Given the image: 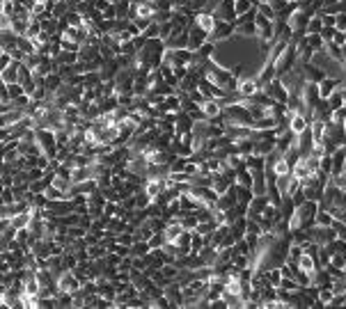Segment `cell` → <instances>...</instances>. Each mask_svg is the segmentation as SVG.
I'll return each instance as SVG.
<instances>
[{
    "instance_id": "obj_3",
    "label": "cell",
    "mask_w": 346,
    "mask_h": 309,
    "mask_svg": "<svg viewBox=\"0 0 346 309\" xmlns=\"http://www.w3.org/2000/svg\"><path fill=\"white\" fill-rule=\"evenodd\" d=\"M234 30H236L234 21H222V19H218V21H216V28H213V33L209 35V39L222 42V39L232 37V35H234Z\"/></svg>"
},
{
    "instance_id": "obj_6",
    "label": "cell",
    "mask_w": 346,
    "mask_h": 309,
    "mask_svg": "<svg viewBox=\"0 0 346 309\" xmlns=\"http://www.w3.org/2000/svg\"><path fill=\"white\" fill-rule=\"evenodd\" d=\"M316 87H319V97H321V99H328L337 87H339V78H332V76H323V78L316 83Z\"/></svg>"
},
{
    "instance_id": "obj_9",
    "label": "cell",
    "mask_w": 346,
    "mask_h": 309,
    "mask_svg": "<svg viewBox=\"0 0 346 309\" xmlns=\"http://www.w3.org/2000/svg\"><path fill=\"white\" fill-rule=\"evenodd\" d=\"M129 250H131V254H133V257H147L149 250H152V248H149L147 240H135V243L131 245Z\"/></svg>"
},
{
    "instance_id": "obj_2",
    "label": "cell",
    "mask_w": 346,
    "mask_h": 309,
    "mask_svg": "<svg viewBox=\"0 0 346 309\" xmlns=\"http://www.w3.org/2000/svg\"><path fill=\"white\" fill-rule=\"evenodd\" d=\"M262 92V85H259L257 78H241L239 85H236V94L241 99H254Z\"/></svg>"
},
{
    "instance_id": "obj_11",
    "label": "cell",
    "mask_w": 346,
    "mask_h": 309,
    "mask_svg": "<svg viewBox=\"0 0 346 309\" xmlns=\"http://www.w3.org/2000/svg\"><path fill=\"white\" fill-rule=\"evenodd\" d=\"M321 30H323V19L312 14L307 21V35H316V33H321Z\"/></svg>"
},
{
    "instance_id": "obj_4",
    "label": "cell",
    "mask_w": 346,
    "mask_h": 309,
    "mask_svg": "<svg viewBox=\"0 0 346 309\" xmlns=\"http://www.w3.org/2000/svg\"><path fill=\"white\" fill-rule=\"evenodd\" d=\"M33 218H35L33 208H25V211H19L14 218H10V227H12L14 231H19V229H28L30 222H33Z\"/></svg>"
},
{
    "instance_id": "obj_8",
    "label": "cell",
    "mask_w": 346,
    "mask_h": 309,
    "mask_svg": "<svg viewBox=\"0 0 346 309\" xmlns=\"http://www.w3.org/2000/svg\"><path fill=\"white\" fill-rule=\"evenodd\" d=\"M19 69H21V62H12L10 67H5V69L0 71V76H3V83L5 85H12V83H19Z\"/></svg>"
},
{
    "instance_id": "obj_10",
    "label": "cell",
    "mask_w": 346,
    "mask_h": 309,
    "mask_svg": "<svg viewBox=\"0 0 346 309\" xmlns=\"http://www.w3.org/2000/svg\"><path fill=\"white\" fill-rule=\"evenodd\" d=\"M252 0H234V12H236V16H243V14H248V12H252Z\"/></svg>"
},
{
    "instance_id": "obj_12",
    "label": "cell",
    "mask_w": 346,
    "mask_h": 309,
    "mask_svg": "<svg viewBox=\"0 0 346 309\" xmlns=\"http://www.w3.org/2000/svg\"><path fill=\"white\" fill-rule=\"evenodd\" d=\"M12 62H14V57H12V53H3V55H0V71L5 69V67H10Z\"/></svg>"
},
{
    "instance_id": "obj_7",
    "label": "cell",
    "mask_w": 346,
    "mask_h": 309,
    "mask_svg": "<svg viewBox=\"0 0 346 309\" xmlns=\"http://www.w3.org/2000/svg\"><path fill=\"white\" fill-rule=\"evenodd\" d=\"M216 14H211V12H199L197 16H195V25L197 28H202L204 33H209L211 35L213 33V28H216Z\"/></svg>"
},
{
    "instance_id": "obj_13",
    "label": "cell",
    "mask_w": 346,
    "mask_h": 309,
    "mask_svg": "<svg viewBox=\"0 0 346 309\" xmlns=\"http://www.w3.org/2000/svg\"><path fill=\"white\" fill-rule=\"evenodd\" d=\"M3 53H5V51H3V46H0V55H3Z\"/></svg>"
},
{
    "instance_id": "obj_1",
    "label": "cell",
    "mask_w": 346,
    "mask_h": 309,
    "mask_svg": "<svg viewBox=\"0 0 346 309\" xmlns=\"http://www.w3.org/2000/svg\"><path fill=\"white\" fill-rule=\"evenodd\" d=\"M55 286L57 291H65V293H76V291H80L83 284H80V277L74 270H62L55 277Z\"/></svg>"
},
{
    "instance_id": "obj_5",
    "label": "cell",
    "mask_w": 346,
    "mask_h": 309,
    "mask_svg": "<svg viewBox=\"0 0 346 309\" xmlns=\"http://www.w3.org/2000/svg\"><path fill=\"white\" fill-rule=\"evenodd\" d=\"M207 39H209V33H204L202 28H197V25L188 28V48L190 51H197L202 44H207Z\"/></svg>"
}]
</instances>
